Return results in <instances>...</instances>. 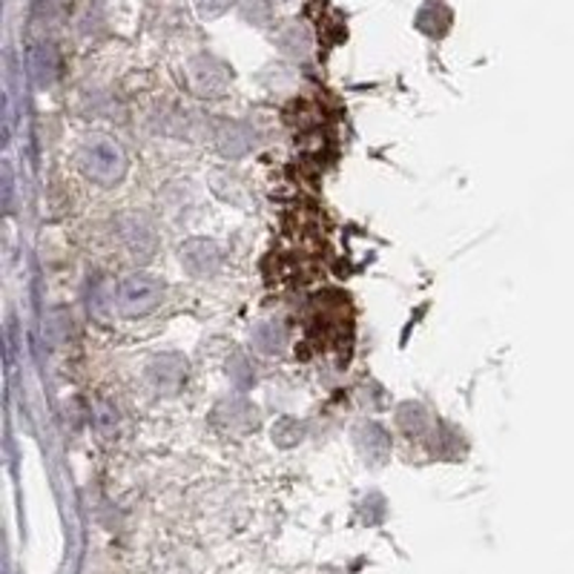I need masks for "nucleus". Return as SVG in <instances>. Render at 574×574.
<instances>
[{"instance_id": "2", "label": "nucleus", "mask_w": 574, "mask_h": 574, "mask_svg": "<svg viewBox=\"0 0 574 574\" xmlns=\"http://www.w3.org/2000/svg\"><path fill=\"white\" fill-rule=\"evenodd\" d=\"M84 167L90 176L101 178V181H109L121 173V153L113 142L107 138H95V142L86 144L84 149Z\"/></svg>"}, {"instance_id": "1", "label": "nucleus", "mask_w": 574, "mask_h": 574, "mask_svg": "<svg viewBox=\"0 0 574 574\" xmlns=\"http://www.w3.org/2000/svg\"><path fill=\"white\" fill-rule=\"evenodd\" d=\"M161 284L149 276H129L121 284V311L124 313H147L158 305Z\"/></svg>"}]
</instances>
